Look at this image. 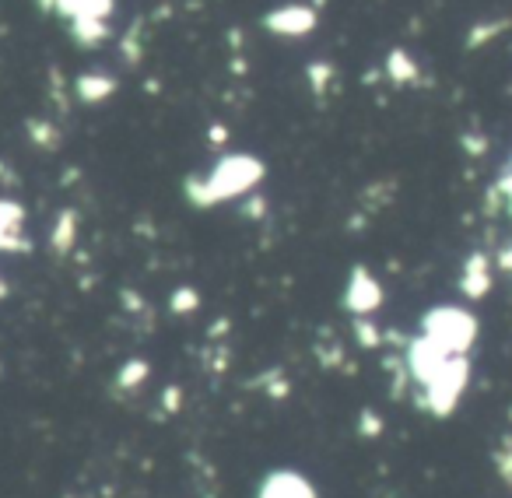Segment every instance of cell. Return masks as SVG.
I'll return each mask as SVG.
<instances>
[{"mask_svg":"<svg viewBox=\"0 0 512 498\" xmlns=\"http://www.w3.org/2000/svg\"><path fill=\"white\" fill-rule=\"evenodd\" d=\"M25 225V211L15 204V200H0V249L4 253H25L29 249V239L22 235Z\"/></svg>","mask_w":512,"mask_h":498,"instance_id":"1","label":"cell"},{"mask_svg":"<svg viewBox=\"0 0 512 498\" xmlns=\"http://www.w3.org/2000/svg\"><path fill=\"white\" fill-rule=\"evenodd\" d=\"M113 92V81H106V78H92V74H85V78L78 81V95L85 102H99L102 95H109Z\"/></svg>","mask_w":512,"mask_h":498,"instance_id":"2","label":"cell"},{"mask_svg":"<svg viewBox=\"0 0 512 498\" xmlns=\"http://www.w3.org/2000/svg\"><path fill=\"white\" fill-rule=\"evenodd\" d=\"M71 242H74V214L64 211L57 221V228H53V249H57V253H67Z\"/></svg>","mask_w":512,"mask_h":498,"instance_id":"3","label":"cell"},{"mask_svg":"<svg viewBox=\"0 0 512 498\" xmlns=\"http://www.w3.org/2000/svg\"><path fill=\"white\" fill-rule=\"evenodd\" d=\"M29 134L36 137V141L43 144V148H53V144H57V134H53V127H50V123H39V120H32V123H29Z\"/></svg>","mask_w":512,"mask_h":498,"instance_id":"4","label":"cell"},{"mask_svg":"<svg viewBox=\"0 0 512 498\" xmlns=\"http://www.w3.org/2000/svg\"><path fill=\"white\" fill-rule=\"evenodd\" d=\"M39 4H43V8H53V0H39Z\"/></svg>","mask_w":512,"mask_h":498,"instance_id":"5","label":"cell"},{"mask_svg":"<svg viewBox=\"0 0 512 498\" xmlns=\"http://www.w3.org/2000/svg\"><path fill=\"white\" fill-rule=\"evenodd\" d=\"M0 295H4V281H0Z\"/></svg>","mask_w":512,"mask_h":498,"instance_id":"6","label":"cell"}]
</instances>
